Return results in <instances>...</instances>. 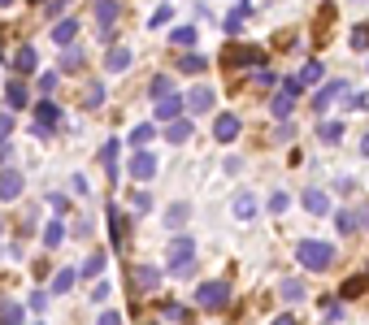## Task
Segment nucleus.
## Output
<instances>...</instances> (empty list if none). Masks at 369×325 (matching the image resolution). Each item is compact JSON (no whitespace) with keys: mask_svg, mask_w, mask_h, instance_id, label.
Masks as SVG:
<instances>
[{"mask_svg":"<svg viewBox=\"0 0 369 325\" xmlns=\"http://www.w3.org/2000/svg\"><path fill=\"white\" fill-rule=\"evenodd\" d=\"M235 217H239V222H252V217H256V195L239 191V195H235Z\"/></svg>","mask_w":369,"mask_h":325,"instance_id":"25","label":"nucleus"},{"mask_svg":"<svg viewBox=\"0 0 369 325\" xmlns=\"http://www.w3.org/2000/svg\"><path fill=\"white\" fill-rule=\"evenodd\" d=\"M104 264H109V256H104V252H91L87 264H83V274H87V278H100V274H104Z\"/></svg>","mask_w":369,"mask_h":325,"instance_id":"32","label":"nucleus"},{"mask_svg":"<svg viewBox=\"0 0 369 325\" xmlns=\"http://www.w3.org/2000/svg\"><path fill=\"white\" fill-rule=\"evenodd\" d=\"M183 108H187V100H178L174 91H170V96H161V100H156V122H161V126H166V122H174Z\"/></svg>","mask_w":369,"mask_h":325,"instance_id":"11","label":"nucleus"},{"mask_svg":"<svg viewBox=\"0 0 369 325\" xmlns=\"http://www.w3.org/2000/svg\"><path fill=\"white\" fill-rule=\"evenodd\" d=\"M252 78H256V83H261V87H274V83H278V74H274V70H270V66H261V70H256V74H252Z\"/></svg>","mask_w":369,"mask_h":325,"instance_id":"46","label":"nucleus"},{"mask_svg":"<svg viewBox=\"0 0 369 325\" xmlns=\"http://www.w3.org/2000/svg\"><path fill=\"white\" fill-rule=\"evenodd\" d=\"M300 204H304V212H313V217H330V195L318 191V187H308V191L300 195Z\"/></svg>","mask_w":369,"mask_h":325,"instance_id":"8","label":"nucleus"},{"mask_svg":"<svg viewBox=\"0 0 369 325\" xmlns=\"http://www.w3.org/2000/svg\"><path fill=\"white\" fill-rule=\"evenodd\" d=\"M100 104H104V87H100V83H91V87L83 91V108H100Z\"/></svg>","mask_w":369,"mask_h":325,"instance_id":"37","label":"nucleus"},{"mask_svg":"<svg viewBox=\"0 0 369 325\" xmlns=\"http://www.w3.org/2000/svg\"><path fill=\"white\" fill-rule=\"evenodd\" d=\"M79 66H83V52H79V48H70L66 57H61V70H66V74H74Z\"/></svg>","mask_w":369,"mask_h":325,"instance_id":"42","label":"nucleus"},{"mask_svg":"<svg viewBox=\"0 0 369 325\" xmlns=\"http://www.w3.org/2000/svg\"><path fill=\"white\" fill-rule=\"evenodd\" d=\"M178 70H183V74H204L208 61L200 57V52H183V57H178Z\"/></svg>","mask_w":369,"mask_h":325,"instance_id":"28","label":"nucleus"},{"mask_svg":"<svg viewBox=\"0 0 369 325\" xmlns=\"http://www.w3.org/2000/svg\"><path fill=\"white\" fill-rule=\"evenodd\" d=\"M318 139H322V143H339V139H343V122H322V126H318Z\"/></svg>","mask_w":369,"mask_h":325,"instance_id":"33","label":"nucleus"},{"mask_svg":"<svg viewBox=\"0 0 369 325\" xmlns=\"http://www.w3.org/2000/svg\"><path fill=\"white\" fill-rule=\"evenodd\" d=\"M104 70L109 74H122V70H131V48H109V57H104Z\"/></svg>","mask_w":369,"mask_h":325,"instance_id":"17","label":"nucleus"},{"mask_svg":"<svg viewBox=\"0 0 369 325\" xmlns=\"http://www.w3.org/2000/svg\"><path fill=\"white\" fill-rule=\"evenodd\" d=\"M213 135H218V143H235V135H239V118H235V113H218Z\"/></svg>","mask_w":369,"mask_h":325,"instance_id":"13","label":"nucleus"},{"mask_svg":"<svg viewBox=\"0 0 369 325\" xmlns=\"http://www.w3.org/2000/svg\"><path fill=\"white\" fill-rule=\"evenodd\" d=\"M335 226H339V234H356V230H360V212L339 208V212H335Z\"/></svg>","mask_w":369,"mask_h":325,"instance_id":"22","label":"nucleus"},{"mask_svg":"<svg viewBox=\"0 0 369 325\" xmlns=\"http://www.w3.org/2000/svg\"><path fill=\"white\" fill-rule=\"evenodd\" d=\"M26 316V308L22 304H9V299H0V321H5V325H18Z\"/></svg>","mask_w":369,"mask_h":325,"instance_id":"31","label":"nucleus"},{"mask_svg":"<svg viewBox=\"0 0 369 325\" xmlns=\"http://www.w3.org/2000/svg\"><path fill=\"white\" fill-rule=\"evenodd\" d=\"M222 61H226V70H243V66L261 70V66H266V52H261V48H248V43H243V48H235V43H231Z\"/></svg>","mask_w":369,"mask_h":325,"instance_id":"4","label":"nucleus"},{"mask_svg":"<svg viewBox=\"0 0 369 325\" xmlns=\"http://www.w3.org/2000/svg\"><path fill=\"white\" fill-rule=\"evenodd\" d=\"M131 178L135 182H152L156 178V156L152 152H135L131 156Z\"/></svg>","mask_w":369,"mask_h":325,"instance_id":"6","label":"nucleus"},{"mask_svg":"<svg viewBox=\"0 0 369 325\" xmlns=\"http://www.w3.org/2000/svg\"><path fill=\"white\" fill-rule=\"evenodd\" d=\"M35 66H39V52H35V48H18L14 70H18V74H35Z\"/></svg>","mask_w":369,"mask_h":325,"instance_id":"23","label":"nucleus"},{"mask_svg":"<svg viewBox=\"0 0 369 325\" xmlns=\"http://www.w3.org/2000/svg\"><path fill=\"white\" fill-rule=\"evenodd\" d=\"M287 204H291V200H287V191H274V195H270V212H283Z\"/></svg>","mask_w":369,"mask_h":325,"instance_id":"49","label":"nucleus"},{"mask_svg":"<svg viewBox=\"0 0 369 325\" xmlns=\"http://www.w3.org/2000/svg\"><path fill=\"white\" fill-rule=\"evenodd\" d=\"M14 135V113H0V143Z\"/></svg>","mask_w":369,"mask_h":325,"instance_id":"48","label":"nucleus"},{"mask_svg":"<svg viewBox=\"0 0 369 325\" xmlns=\"http://www.w3.org/2000/svg\"><path fill=\"white\" fill-rule=\"evenodd\" d=\"M22 187H26V178H22L18 170H9V165L0 170V200H18V195H22Z\"/></svg>","mask_w":369,"mask_h":325,"instance_id":"10","label":"nucleus"},{"mask_svg":"<svg viewBox=\"0 0 369 325\" xmlns=\"http://www.w3.org/2000/svg\"><path fill=\"white\" fill-rule=\"evenodd\" d=\"M74 278H79L74 269H61V274L52 278V291H57V295H61V291H70V287H74Z\"/></svg>","mask_w":369,"mask_h":325,"instance_id":"38","label":"nucleus"},{"mask_svg":"<svg viewBox=\"0 0 369 325\" xmlns=\"http://www.w3.org/2000/svg\"><path fill=\"white\" fill-rule=\"evenodd\" d=\"M191 264H196V243L187 239V234H178L170 247H166V269H170V274H191Z\"/></svg>","mask_w":369,"mask_h":325,"instance_id":"2","label":"nucleus"},{"mask_svg":"<svg viewBox=\"0 0 369 325\" xmlns=\"http://www.w3.org/2000/svg\"><path fill=\"white\" fill-rule=\"evenodd\" d=\"M57 83H61V74H39V96H52Z\"/></svg>","mask_w":369,"mask_h":325,"instance_id":"45","label":"nucleus"},{"mask_svg":"<svg viewBox=\"0 0 369 325\" xmlns=\"http://www.w3.org/2000/svg\"><path fill=\"white\" fill-rule=\"evenodd\" d=\"M152 135H156V130H152V122H139V126L131 130V143H135V148H143V143H148Z\"/></svg>","mask_w":369,"mask_h":325,"instance_id":"39","label":"nucleus"},{"mask_svg":"<svg viewBox=\"0 0 369 325\" xmlns=\"http://www.w3.org/2000/svg\"><path fill=\"white\" fill-rule=\"evenodd\" d=\"M5 100H9V108H26V87L22 83H9L5 87Z\"/></svg>","mask_w":369,"mask_h":325,"instance_id":"34","label":"nucleus"},{"mask_svg":"<svg viewBox=\"0 0 369 325\" xmlns=\"http://www.w3.org/2000/svg\"><path fill=\"white\" fill-rule=\"evenodd\" d=\"M295 260L308 269V274H326V269L335 264V247L322 243V239H304V243L295 247Z\"/></svg>","mask_w":369,"mask_h":325,"instance_id":"1","label":"nucleus"},{"mask_svg":"<svg viewBox=\"0 0 369 325\" xmlns=\"http://www.w3.org/2000/svg\"><path fill=\"white\" fill-rule=\"evenodd\" d=\"M335 18H339V9H335V5H322L318 22H313V39H318V43H326V39H330V26H335Z\"/></svg>","mask_w":369,"mask_h":325,"instance_id":"12","label":"nucleus"},{"mask_svg":"<svg viewBox=\"0 0 369 325\" xmlns=\"http://www.w3.org/2000/svg\"><path fill=\"white\" fill-rule=\"evenodd\" d=\"M170 43L191 48V43H196V26H178V31H170Z\"/></svg>","mask_w":369,"mask_h":325,"instance_id":"36","label":"nucleus"},{"mask_svg":"<svg viewBox=\"0 0 369 325\" xmlns=\"http://www.w3.org/2000/svg\"><path fill=\"white\" fill-rule=\"evenodd\" d=\"M278 295H283L287 304H300V299H304V282H300V278H287V282H278Z\"/></svg>","mask_w":369,"mask_h":325,"instance_id":"29","label":"nucleus"},{"mask_svg":"<svg viewBox=\"0 0 369 325\" xmlns=\"http://www.w3.org/2000/svg\"><path fill=\"white\" fill-rule=\"evenodd\" d=\"M348 39H352V48H356V52H369V22L352 26V35H348Z\"/></svg>","mask_w":369,"mask_h":325,"instance_id":"35","label":"nucleus"},{"mask_svg":"<svg viewBox=\"0 0 369 325\" xmlns=\"http://www.w3.org/2000/svg\"><path fill=\"white\" fill-rule=\"evenodd\" d=\"M248 14H252V5H248V0H239V9H235V14L226 18V35H239V31H243V18H248Z\"/></svg>","mask_w":369,"mask_h":325,"instance_id":"30","label":"nucleus"},{"mask_svg":"<svg viewBox=\"0 0 369 325\" xmlns=\"http://www.w3.org/2000/svg\"><path fill=\"white\" fill-rule=\"evenodd\" d=\"M283 87H287V91H295V96H304V87H308V83H304V78H300V74H291V78H287V83H283Z\"/></svg>","mask_w":369,"mask_h":325,"instance_id":"50","label":"nucleus"},{"mask_svg":"<svg viewBox=\"0 0 369 325\" xmlns=\"http://www.w3.org/2000/svg\"><path fill=\"white\" fill-rule=\"evenodd\" d=\"M170 91H174V83H170L166 74H161V78H152V100H161V96H170Z\"/></svg>","mask_w":369,"mask_h":325,"instance_id":"44","label":"nucleus"},{"mask_svg":"<svg viewBox=\"0 0 369 325\" xmlns=\"http://www.w3.org/2000/svg\"><path fill=\"white\" fill-rule=\"evenodd\" d=\"M57 118H61V108H57V104H52V100L44 96V100L35 104V122H39V135H44L48 126H57Z\"/></svg>","mask_w":369,"mask_h":325,"instance_id":"14","label":"nucleus"},{"mask_svg":"<svg viewBox=\"0 0 369 325\" xmlns=\"http://www.w3.org/2000/svg\"><path fill=\"white\" fill-rule=\"evenodd\" d=\"M148 208H152V195H148V191H139V195H135V212H148Z\"/></svg>","mask_w":369,"mask_h":325,"instance_id":"52","label":"nucleus"},{"mask_svg":"<svg viewBox=\"0 0 369 325\" xmlns=\"http://www.w3.org/2000/svg\"><path fill=\"white\" fill-rule=\"evenodd\" d=\"M31 308H35V312H39V308H48V295H44V291H35V295H31Z\"/></svg>","mask_w":369,"mask_h":325,"instance_id":"54","label":"nucleus"},{"mask_svg":"<svg viewBox=\"0 0 369 325\" xmlns=\"http://www.w3.org/2000/svg\"><path fill=\"white\" fill-rule=\"evenodd\" d=\"M213 87H204V83H196L191 91H187V113H208V108H213Z\"/></svg>","mask_w":369,"mask_h":325,"instance_id":"7","label":"nucleus"},{"mask_svg":"<svg viewBox=\"0 0 369 325\" xmlns=\"http://www.w3.org/2000/svg\"><path fill=\"white\" fill-rule=\"evenodd\" d=\"M74 35H79V22H74V18H61L57 26H52V43H57V48H70Z\"/></svg>","mask_w":369,"mask_h":325,"instance_id":"16","label":"nucleus"},{"mask_svg":"<svg viewBox=\"0 0 369 325\" xmlns=\"http://www.w3.org/2000/svg\"><path fill=\"white\" fill-rule=\"evenodd\" d=\"M131 282H135V291H156V287H161V269L135 264V269H131Z\"/></svg>","mask_w":369,"mask_h":325,"instance_id":"9","label":"nucleus"},{"mask_svg":"<svg viewBox=\"0 0 369 325\" xmlns=\"http://www.w3.org/2000/svg\"><path fill=\"white\" fill-rule=\"evenodd\" d=\"M48 204H52V208H61V212H66V204H70V200H66L61 191H52V195H48Z\"/></svg>","mask_w":369,"mask_h":325,"instance_id":"53","label":"nucleus"},{"mask_svg":"<svg viewBox=\"0 0 369 325\" xmlns=\"http://www.w3.org/2000/svg\"><path fill=\"white\" fill-rule=\"evenodd\" d=\"M113 18H118V0H96V22H100V31H109Z\"/></svg>","mask_w":369,"mask_h":325,"instance_id":"21","label":"nucleus"},{"mask_svg":"<svg viewBox=\"0 0 369 325\" xmlns=\"http://www.w3.org/2000/svg\"><path fill=\"white\" fill-rule=\"evenodd\" d=\"M339 96H348V83H343V78L326 83V87H322L318 96H313V113H326V108H330V104H335Z\"/></svg>","mask_w":369,"mask_h":325,"instance_id":"5","label":"nucleus"},{"mask_svg":"<svg viewBox=\"0 0 369 325\" xmlns=\"http://www.w3.org/2000/svg\"><path fill=\"white\" fill-rule=\"evenodd\" d=\"M161 316L166 321H187V308L183 304H161Z\"/></svg>","mask_w":369,"mask_h":325,"instance_id":"43","label":"nucleus"},{"mask_svg":"<svg viewBox=\"0 0 369 325\" xmlns=\"http://www.w3.org/2000/svg\"><path fill=\"white\" fill-rule=\"evenodd\" d=\"M109 234H113V247H122V239H126V217H122V208H113V204H109Z\"/></svg>","mask_w":369,"mask_h":325,"instance_id":"24","label":"nucleus"},{"mask_svg":"<svg viewBox=\"0 0 369 325\" xmlns=\"http://www.w3.org/2000/svg\"><path fill=\"white\" fill-rule=\"evenodd\" d=\"M170 18H174V9H170V5H161V9H156V14L148 18V26H166Z\"/></svg>","mask_w":369,"mask_h":325,"instance_id":"47","label":"nucleus"},{"mask_svg":"<svg viewBox=\"0 0 369 325\" xmlns=\"http://www.w3.org/2000/svg\"><path fill=\"white\" fill-rule=\"evenodd\" d=\"M118 139H109V143H104L100 148V165H104V174H109V178H118Z\"/></svg>","mask_w":369,"mask_h":325,"instance_id":"20","label":"nucleus"},{"mask_svg":"<svg viewBox=\"0 0 369 325\" xmlns=\"http://www.w3.org/2000/svg\"><path fill=\"white\" fill-rule=\"evenodd\" d=\"M61 243H66V226H61V217H57V222L44 226V247L52 252V247H61Z\"/></svg>","mask_w":369,"mask_h":325,"instance_id":"26","label":"nucleus"},{"mask_svg":"<svg viewBox=\"0 0 369 325\" xmlns=\"http://www.w3.org/2000/svg\"><path fill=\"white\" fill-rule=\"evenodd\" d=\"M365 291H369V274H356V278H348V282L339 287L343 299H356V295H365Z\"/></svg>","mask_w":369,"mask_h":325,"instance_id":"27","label":"nucleus"},{"mask_svg":"<svg viewBox=\"0 0 369 325\" xmlns=\"http://www.w3.org/2000/svg\"><path fill=\"white\" fill-rule=\"evenodd\" d=\"M231 304V287L226 282H200L196 287V308L200 312H222Z\"/></svg>","mask_w":369,"mask_h":325,"instance_id":"3","label":"nucleus"},{"mask_svg":"<svg viewBox=\"0 0 369 325\" xmlns=\"http://www.w3.org/2000/svg\"><path fill=\"white\" fill-rule=\"evenodd\" d=\"M322 312H326V321H343V295H339V299L330 295V299L322 304Z\"/></svg>","mask_w":369,"mask_h":325,"instance_id":"40","label":"nucleus"},{"mask_svg":"<svg viewBox=\"0 0 369 325\" xmlns=\"http://www.w3.org/2000/svg\"><path fill=\"white\" fill-rule=\"evenodd\" d=\"M187 222H191V204H170L166 208V226L170 230H183Z\"/></svg>","mask_w":369,"mask_h":325,"instance_id":"18","label":"nucleus"},{"mask_svg":"<svg viewBox=\"0 0 369 325\" xmlns=\"http://www.w3.org/2000/svg\"><path fill=\"white\" fill-rule=\"evenodd\" d=\"M31 5H48V0H31Z\"/></svg>","mask_w":369,"mask_h":325,"instance_id":"58","label":"nucleus"},{"mask_svg":"<svg viewBox=\"0 0 369 325\" xmlns=\"http://www.w3.org/2000/svg\"><path fill=\"white\" fill-rule=\"evenodd\" d=\"M9 5H14V0H0V9H9Z\"/></svg>","mask_w":369,"mask_h":325,"instance_id":"57","label":"nucleus"},{"mask_svg":"<svg viewBox=\"0 0 369 325\" xmlns=\"http://www.w3.org/2000/svg\"><path fill=\"white\" fill-rule=\"evenodd\" d=\"M322 74H326V70H322V61H304V70H300V78H304L308 87H313V83H318Z\"/></svg>","mask_w":369,"mask_h":325,"instance_id":"41","label":"nucleus"},{"mask_svg":"<svg viewBox=\"0 0 369 325\" xmlns=\"http://www.w3.org/2000/svg\"><path fill=\"white\" fill-rule=\"evenodd\" d=\"M187 139H191V122H187V118L166 122V143H187Z\"/></svg>","mask_w":369,"mask_h":325,"instance_id":"19","label":"nucleus"},{"mask_svg":"<svg viewBox=\"0 0 369 325\" xmlns=\"http://www.w3.org/2000/svg\"><path fill=\"white\" fill-rule=\"evenodd\" d=\"M9 156H14V148H9V139L0 143V165H9Z\"/></svg>","mask_w":369,"mask_h":325,"instance_id":"55","label":"nucleus"},{"mask_svg":"<svg viewBox=\"0 0 369 325\" xmlns=\"http://www.w3.org/2000/svg\"><path fill=\"white\" fill-rule=\"evenodd\" d=\"M360 152H365V156H369V135H365V139H360Z\"/></svg>","mask_w":369,"mask_h":325,"instance_id":"56","label":"nucleus"},{"mask_svg":"<svg viewBox=\"0 0 369 325\" xmlns=\"http://www.w3.org/2000/svg\"><path fill=\"white\" fill-rule=\"evenodd\" d=\"M291 108H295V91H287V87H283V91L270 100V113H274L278 122H287V118H291Z\"/></svg>","mask_w":369,"mask_h":325,"instance_id":"15","label":"nucleus"},{"mask_svg":"<svg viewBox=\"0 0 369 325\" xmlns=\"http://www.w3.org/2000/svg\"><path fill=\"white\" fill-rule=\"evenodd\" d=\"M109 291H113V287H109V282H104V278H100V282L91 287V299H109Z\"/></svg>","mask_w":369,"mask_h":325,"instance_id":"51","label":"nucleus"}]
</instances>
